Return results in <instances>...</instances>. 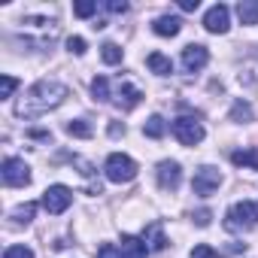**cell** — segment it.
<instances>
[{
  "label": "cell",
  "mask_w": 258,
  "mask_h": 258,
  "mask_svg": "<svg viewBox=\"0 0 258 258\" xmlns=\"http://www.w3.org/2000/svg\"><path fill=\"white\" fill-rule=\"evenodd\" d=\"M64 97H67V85H64V82H58V79H40V82H34V85L25 91V97L16 103V115H19V118H37V115H43V112L61 106Z\"/></svg>",
  "instance_id": "1"
},
{
  "label": "cell",
  "mask_w": 258,
  "mask_h": 258,
  "mask_svg": "<svg viewBox=\"0 0 258 258\" xmlns=\"http://www.w3.org/2000/svg\"><path fill=\"white\" fill-rule=\"evenodd\" d=\"M258 225V201H240L225 213V228L228 231H249Z\"/></svg>",
  "instance_id": "2"
},
{
  "label": "cell",
  "mask_w": 258,
  "mask_h": 258,
  "mask_svg": "<svg viewBox=\"0 0 258 258\" xmlns=\"http://www.w3.org/2000/svg\"><path fill=\"white\" fill-rule=\"evenodd\" d=\"M103 170H106V179L109 182H131L134 176H137V161L134 158H127V155H121V152H112L109 158H106V164H103Z\"/></svg>",
  "instance_id": "3"
},
{
  "label": "cell",
  "mask_w": 258,
  "mask_h": 258,
  "mask_svg": "<svg viewBox=\"0 0 258 258\" xmlns=\"http://www.w3.org/2000/svg\"><path fill=\"white\" fill-rule=\"evenodd\" d=\"M170 131H173V137H176V140H179L182 146H198V143L204 140V124H201L198 118H191V115L173 118Z\"/></svg>",
  "instance_id": "4"
},
{
  "label": "cell",
  "mask_w": 258,
  "mask_h": 258,
  "mask_svg": "<svg viewBox=\"0 0 258 258\" xmlns=\"http://www.w3.org/2000/svg\"><path fill=\"white\" fill-rule=\"evenodd\" d=\"M219 185H222V173H219V167H210V164H204V167H198V170H195L191 191H195L198 198H210V195H213Z\"/></svg>",
  "instance_id": "5"
},
{
  "label": "cell",
  "mask_w": 258,
  "mask_h": 258,
  "mask_svg": "<svg viewBox=\"0 0 258 258\" xmlns=\"http://www.w3.org/2000/svg\"><path fill=\"white\" fill-rule=\"evenodd\" d=\"M70 204H73V191L67 185H49L43 191V210L52 213V216H61Z\"/></svg>",
  "instance_id": "6"
},
{
  "label": "cell",
  "mask_w": 258,
  "mask_h": 258,
  "mask_svg": "<svg viewBox=\"0 0 258 258\" xmlns=\"http://www.w3.org/2000/svg\"><path fill=\"white\" fill-rule=\"evenodd\" d=\"M204 28H207L210 34H228V28H231V10H228L225 4L210 7L207 16H204Z\"/></svg>",
  "instance_id": "7"
},
{
  "label": "cell",
  "mask_w": 258,
  "mask_h": 258,
  "mask_svg": "<svg viewBox=\"0 0 258 258\" xmlns=\"http://www.w3.org/2000/svg\"><path fill=\"white\" fill-rule=\"evenodd\" d=\"M0 170H4V182L7 185H28L31 182V167L22 158H7Z\"/></svg>",
  "instance_id": "8"
},
{
  "label": "cell",
  "mask_w": 258,
  "mask_h": 258,
  "mask_svg": "<svg viewBox=\"0 0 258 258\" xmlns=\"http://www.w3.org/2000/svg\"><path fill=\"white\" fill-rule=\"evenodd\" d=\"M207 61H210L207 46L191 43V46H185V49H182V70H185V73H201V70L207 67Z\"/></svg>",
  "instance_id": "9"
},
{
  "label": "cell",
  "mask_w": 258,
  "mask_h": 258,
  "mask_svg": "<svg viewBox=\"0 0 258 258\" xmlns=\"http://www.w3.org/2000/svg\"><path fill=\"white\" fill-rule=\"evenodd\" d=\"M143 100V91L137 88V85H131V82H127V79H121L118 85H115V106L118 109H134L137 103Z\"/></svg>",
  "instance_id": "10"
},
{
  "label": "cell",
  "mask_w": 258,
  "mask_h": 258,
  "mask_svg": "<svg viewBox=\"0 0 258 258\" xmlns=\"http://www.w3.org/2000/svg\"><path fill=\"white\" fill-rule=\"evenodd\" d=\"M179 182H182V167L176 161H161L158 164V185L164 191H176Z\"/></svg>",
  "instance_id": "11"
},
{
  "label": "cell",
  "mask_w": 258,
  "mask_h": 258,
  "mask_svg": "<svg viewBox=\"0 0 258 258\" xmlns=\"http://www.w3.org/2000/svg\"><path fill=\"white\" fill-rule=\"evenodd\" d=\"M146 255H149V246L143 237H131V234L121 237V258H146Z\"/></svg>",
  "instance_id": "12"
},
{
  "label": "cell",
  "mask_w": 258,
  "mask_h": 258,
  "mask_svg": "<svg viewBox=\"0 0 258 258\" xmlns=\"http://www.w3.org/2000/svg\"><path fill=\"white\" fill-rule=\"evenodd\" d=\"M152 31H155L158 37H176V34L182 31V22H179L176 16H161V19H155Z\"/></svg>",
  "instance_id": "13"
},
{
  "label": "cell",
  "mask_w": 258,
  "mask_h": 258,
  "mask_svg": "<svg viewBox=\"0 0 258 258\" xmlns=\"http://www.w3.org/2000/svg\"><path fill=\"white\" fill-rule=\"evenodd\" d=\"M143 240H146V246H149L152 252H161V249L167 246V237H164V231H161L158 222H152V225L143 231Z\"/></svg>",
  "instance_id": "14"
},
{
  "label": "cell",
  "mask_w": 258,
  "mask_h": 258,
  "mask_svg": "<svg viewBox=\"0 0 258 258\" xmlns=\"http://www.w3.org/2000/svg\"><path fill=\"white\" fill-rule=\"evenodd\" d=\"M146 67H149L152 73H158V76H170V73H173V61H170L167 55H161V52H152V55L146 58Z\"/></svg>",
  "instance_id": "15"
},
{
  "label": "cell",
  "mask_w": 258,
  "mask_h": 258,
  "mask_svg": "<svg viewBox=\"0 0 258 258\" xmlns=\"http://www.w3.org/2000/svg\"><path fill=\"white\" fill-rule=\"evenodd\" d=\"M231 161H234L237 167H252V170H258V149H255V146L237 149V152H231Z\"/></svg>",
  "instance_id": "16"
},
{
  "label": "cell",
  "mask_w": 258,
  "mask_h": 258,
  "mask_svg": "<svg viewBox=\"0 0 258 258\" xmlns=\"http://www.w3.org/2000/svg\"><path fill=\"white\" fill-rule=\"evenodd\" d=\"M237 19L243 25H258V0H240L237 4Z\"/></svg>",
  "instance_id": "17"
},
{
  "label": "cell",
  "mask_w": 258,
  "mask_h": 258,
  "mask_svg": "<svg viewBox=\"0 0 258 258\" xmlns=\"http://www.w3.org/2000/svg\"><path fill=\"white\" fill-rule=\"evenodd\" d=\"M164 131H167V124H164V118H161V115H149V118H146V124H143V134H146V137H152V140H161V137H164Z\"/></svg>",
  "instance_id": "18"
},
{
  "label": "cell",
  "mask_w": 258,
  "mask_h": 258,
  "mask_svg": "<svg viewBox=\"0 0 258 258\" xmlns=\"http://www.w3.org/2000/svg\"><path fill=\"white\" fill-rule=\"evenodd\" d=\"M67 134H70V137H82V140H88V137L94 134V127H91L85 118H73V121H67Z\"/></svg>",
  "instance_id": "19"
},
{
  "label": "cell",
  "mask_w": 258,
  "mask_h": 258,
  "mask_svg": "<svg viewBox=\"0 0 258 258\" xmlns=\"http://www.w3.org/2000/svg\"><path fill=\"white\" fill-rule=\"evenodd\" d=\"M91 94H94V100L97 103H106L112 94H109V79L106 76H97L94 82H91Z\"/></svg>",
  "instance_id": "20"
},
{
  "label": "cell",
  "mask_w": 258,
  "mask_h": 258,
  "mask_svg": "<svg viewBox=\"0 0 258 258\" xmlns=\"http://www.w3.org/2000/svg\"><path fill=\"white\" fill-rule=\"evenodd\" d=\"M231 121H252V106L246 100H237L231 106Z\"/></svg>",
  "instance_id": "21"
},
{
  "label": "cell",
  "mask_w": 258,
  "mask_h": 258,
  "mask_svg": "<svg viewBox=\"0 0 258 258\" xmlns=\"http://www.w3.org/2000/svg\"><path fill=\"white\" fill-rule=\"evenodd\" d=\"M100 58H103L106 64H121V49H118L115 43H103V46H100Z\"/></svg>",
  "instance_id": "22"
},
{
  "label": "cell",
  "mask_w": 258,
  "mask_h": 258,
  "mask_svg": "<svg viewBox=\"0 0 258 258\" xmlns=\"http://www.w3.org/2000/svg\"><path fill=\"white\" fill-rule=\"evenodd\" d=\"M34 213H37V204H22V207H16V210H13V219L28 225V222L34 219Z\"/></svg>",
  "instance_id": "23"
},
{
  "label": "cell",
  "mask_w": 258,
  "mask_h": 258,
  "mask_svg": "<svg viewBox=\"0 0 258 258\" xmlns=\"http://www.w3.org/2000/svg\"><path fill=\"white\" fill-rule=\"evenodd\" d=\"M4 258H34V249L31 246H22V243H13V246H7Z\"/></svg>",
  "instance_id": "24"
},
{
  "label": "cell",
  "mask_w": 258,
  "mask_h": 258,
  "mask_svg": "<svg viewBox=\"0 0 258 258\" xmlns=\"http://www.w3.org/2000/svg\"><path fill=\"white\" fill-rule=\"evenodd\" d=\"M97 13V4H88V0H82V4H73V16L76 19H91Z\"/></svg>",
  "instance_id": "25"
},
{
  "label": "cell",
  "mask_w": 258,
  "mask_h": 258,
  "mask_svg": "<svg viewBox=\"0 0 258 258\" xmlns=\"http://www.w3.org/2000/svg\"><path fill=\"white\" fill-rule=\"evenodd\" d=\"M97 258H121V249L115 243H100L97 246Z\"/></svg>",
  "instance_id": "26"
},
{
  "label": "cell",
  "mask_w": 258,
  "mask_h": 258,
  "mask_svg": "<svg viewBox=\"0 0 258 258\" xmlns=\"http://www.w3.org/2000/svg\"><path fill=\"white\" fill-rule=\"evenodd\" d=\"M188 258H216V249L213 246H207V243H201V246H195L191 249V255Z\"/></svg>",
  "instance_id": "27"
},
{
  "label": "cell",
  "mask_w": 258,
  "mask_h": 258,
  "mask_svg": "<svg viewBox=\"0 0 258 258\" xmlns=\"http://www.w3.org/2000/svg\"><path fill=\"white\" fill-rule=\"evenodd\" d=\"M0 85H4L0 97H13V91L19 88V79H16V76H4V82H0Z\"/></svg>",
  "instance_id": "28"
},
{
  "label": "cell",
  "mask_w": 258,
  "mask_h": 258,
  "mask_svg": "<svg viewBox=\"0 0 258 258\" xmlns=\"http://www.w3.org/2000/svg\"><path fill=\"white\" fill-rule=\"evenodd\" d=\"M67 49H70L73 55H85V40H82V37H70V40H67Z\"/></svg>",
  "instance_id": "29"
},
{
  "label": "cell",
  "mask_w": 258,
  "mask_h": 258,
  "mask_svg": "<svg viewBox=\"0 0 258 258\" xmlns=\"http://www.w3.org/2000/svg\"><path fill=\"white\" fill-rule=\"evenodd\" d=\"M210 219H213V213H210V210H198V213H195L198 228H207V225H210Z\"/></svg>",
  "instance_id": "30"
},
{
  "label": "cell",
  "mask_w": 258,
  "mask_h": 258,
  "mask_svg": "<svg viewBox=\"0 0 258 258\" xmlns=\"http://www.w3.org/2000/svg\"><path fill=\"white\" fill-rule=\"evenodd\" d=\"M109 13H127V4H124V0H121V4H118V0H109V4H103Z\"/></svg>",
  "instance_id": "31"
},
{
  "label": "cell",
  "mask_w": 258,
  "mask_h": 258,
  "mask_svg": "<svg viewBox=\"0 0 258 258\" xmlns=\"http://www.w3.org/2000/svg\"><path fill=\"white\" fill-rule=\"evenodd\" d=\"M198 7H201V0H179V10L182 13H195Z\"/></svg>",
  "instance_id": "32"
},
{
  "label": "cell",
  "mask_w": 258,
  "mask_h": 258,
  "mask_svg": "<svg viewBox=\"0 0 258 258\" xmlns=\"http://www.w3.org/2000/svg\"><path fill=\"white\" fill-rule=\"evenodd\" d=\"M31 137H34V140H52L49 131H31Z\"/></svg>",
  "instance_id": "33"
},
{
  "label": "cell",
  "mask_w": 258,
  "mask_h": 258,
  "mask_svg": "<svg viewBox=\"0 0 258 258\" xmlns=\"http://www.w3.org/2000/svg\"><path fill=\"white\" fill-rule=\"evenodd\" d=\"M109 134H112V137H118V134H124V127H118V124H109Z\"/></svg>",
  "instance_id": "34"
}]
</instances>
